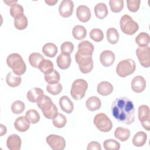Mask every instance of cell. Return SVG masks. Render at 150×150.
<instances>
[{
    "label": "cell",
    "mask_w": 150,
    "mask_h": 150,
    "mask_svg": "<svg viewBox=\"0 0 150 150\" xmlns=\"http://www.w3.org/2000/svg\"><path fill=\"white\" fill-rule=\"evenodd\" d=\"M86 105L89 111H94L100 109L101 105V102L98 97L91 96L86 100Z\"/></svg>",
    "instance_id": "23"
},
{
    "label": "cell",
    "mask_w": 150,
    "mask_h": 150,
    "mask_svg": "<svg viewBox=\"0 0 150 150\" xmlns=\"http://www.w3.org/2000/svg\"><path fill=\"white\" fill-rule=\"evenodd\" d=\"M46 90L48 93L52 95H57L62 91V86L59 83L49 84L46 86Z\"/></svg>",
    "instance_id": "41"
},
{
    "label": "cell",
    "mask_w": 150,
    "mask_h": 150,
    "mask_svg": "<svg viewBox=\"0 0 150 150\" xmlns=\"http://www.w3.org/2000/svg\"><path fill=\"white\" fill-rule=\"evenodd\" d=\"M1 127V134H0V136L2 137L4 135H5L7 131V129L6 128V127L5 125H4L3 124H1L0 125Z\"/></svg>",
    "instance_id": "48"
},
{
    "label": "cell",
    "mask_w": 150,
    "mask_h": 150,
    "mask_svg": "<svg viewBox=\"0 0 150 150\" xmlns=\"http://www.w3.org/2000/svg\"><path fill=\"white\" fill-rule=\"evenodd\" d=\"M103 146L106 150H118L120 148V144L115 139H108L104 141Z\"/></svg>",
    "instance_id": "39"
},
{
    "label": "cell",
    "mask_w": 150,
    "mask_h": 150,
    "mask_svg": "<svg viewBox=\"0 0 150 150\" xmlns=\"http://www.w3.org/2000/svg\"><path fill=\"white\" fill-rule=\"evenodd\" d=\"M138 119L142 122L150 119L149 108L146 105H141L138 107Z\"/></svg>",
    "instance_id": "35"
},
{
    "label": "cell",
    "mask_w": 150,
    "mask_h": 150,
    "mask_svg": "<svg viewBox=\"0 0 150 150\" xmlns=\"http://www.w3.org/2000/svg\"><path fill=\"white\" fill-rule=\"evenodd\" d=\"M18 1H4V2H5V4H7V5H8V6H12V5H13V4H16V2H17Z\"/></svg>",
    "instance_id": "50"
},
{
    "label": "cell",
    "mask_w": 150,
    "mask_h": 150,
    "mask_svg": "<svg viewBox=\"0 0 150 150\" xmlns=\"http://www.w3.org/2000/svg\"><path fill=\"white\" fill-rule=\"evenodd\" d=\"M25 117L30 124H36L40 120L39 114L34 109H30L28 110L25 114Z\"/></svg>",
    "instance_id": "34"
},
{
    "label": "cell",
    "mask_w": 150,
    "mask_h": 150,
    "mask_svg": "<svg viewBox=\"0 0 150 150\" xmlns=\"http://www.w3.org/2000/svg\"><path fill=\"white\" fill-rule=\"evenodd\" d=\"M136 69L135 62L131 59L120 61L116 67L117 74L121 77H125L132 74Z\"/></svg>",
    "instance_id": "6"
},
{
    "label": "cell",
    "mask_w": 150,
    "mask_h": 150,
    "mask_svg": "<svg viewBox=\"0 0 150 150\" xmlns=\"http://www.w3.org/2000/svg\"><path fill=\"white\" fill-rule=\"evenodd\" d=\"M109 4L111 11L114 13L121 12L124 8L123 0H110Z\"/></svg>",
    "instance_id": "40"
},
{
    "label": "cell",
    "mask_w": 150,
    "mask_h": 150,
    "mask_svg": "<svg viewBox=\"0 0 150 150\" xmlns=\"http://www.w3.org/2000/svg\"><path fill=\"white\" fill-rule=\"evenodd\" d=\"M74 4L71 0H63L59 6V12L63 18L70 16L73 11Z\"/></svg>",
    "instance_id": "11"
},
{
    "label": "cell",
    "mask_w": 150,
    "mask_h": 150,
    "mask_svg": "<svg viewBox=\"0 0 150 150\" xmlns=\"http://www.w3.org/2000/svg\"><path fill=\"white\" fill-rule=\"evenodd\" d=\"M108 9L105 4L98 3L94 7V13L96 17L100 19H104L108 15Z\"/></svg>",
    "instance_id": "25"
},
{
    "label": "cell",
    "mask_w": 150,
    "mask_h": 150,
    "mask_svg": "<svg viewBox=\"0 0 150 150\" xmlns=\"http://www.w3.org/2000/svg\"><path fill=\"white\" fill-rule=\"evenodd\" d=\"M60 79V76L59 73L54 69L51 73L45 75V80L48 84H54L59 83Z\"/></svg>",
    "instance_id": "36"
},
{
    "label": "cell",
    "mask_w": 150,
    "mask_h": 150,
    "mask_svg": "<svg viewBox=\"0 0 150 150\" xmlns=\"http://www.w3.org/2000/svg\"><path fill=\"white\" fill-rule=\"evenodd\" d=\"M78 50L77 53L82 55L92 56L94 47L93 45L88 40H83L78 45Z\"/></svg>",
    "instance_id": "14"
},
{
    "label": "cell",
    "mask_w": 150,
    "mask_h": 150,
    "mask_svg": "<svg viewBox=\"0 0 150 150\" xmlns=\"http://www.w3.org/2000/svg\"><path fill=\"white\" fill-rule=\"evenodd\" d=\"M88 88L87 82L82 79L75 80L71 84L70 94L72 98L76 100H81L85 96Z\"/></svg>",
    "instance_id": "4"
},
{
    "label": "cell",
    "mask_w": 150,
    "mask_h": 150,
    "mask_svg": "<svg viewBox=\"0 0 150 150\" xmlns=\"http://www.w3.org/2000/svg\"><path fill=\"white\" fill-rule=\"evenodd\" d=\"M57 66L62 70L68 69L71 64V57L70 54L61 53L57 57Z\"/></svg>",
    "instance_id": "20"
},
{
    "label": "cell",
    "mask_w": 150,
    "mask_h": 150,
    "mask_svg": "<svg viewBox=\"0 0 150 150\" xmlns=\"http://www.w3.org/2000/svg\"><path fill=\"white\" fill-rule=\"evenodd\" d=\"M112 116L119 122L130 125L135 121V108L131 100L126 97L117 98L112 103Z\"/></svg>",
    "instance_id": "1"
},
{
    "label": "cell",
    "mask_w": 150,
    "mask_h": 150,
    "mask_svg": "<svg viewBox=\"0 0 150 150\" xmlns=\"http://www.w3.org/2000/svg\"><path fill=\"white\" fill-rule=\"evenodd\" d=\"M44 95V92L42 89L39 87H34L28 91L26 97L27 99L30 102L37 103Z\"/></svg>",
    "instance_id": "17"
},
{
    "label": "cell",
    "mask_w": 150,
    "mask_h": 150,
    "mask_svg": "<svg viewBox=\"0 0 150 150\" xmlns=\"http://www.w3.org/2000/svg\"><path fill=\"white\" fill-rule=\"evenodd\" d=\"M75 59L79 64V67L81 73L87 74L92 70L93 68V61L92 56L80 54L76 52Z\"/></svg>",
    "instance_id": "8"
},
{
    "label": "cell",
    "mask_w": 150,
    "mask_h": 150,
    "mask_svg": "<svg viewBox=\"0 0 150 150\" xmlns=\"http://www.w3.org/2000/svg\"><path fill=\"white\" fill-rule=\"evenodd\" d=\"M90 38L94 41L99 42L104 38V34L103 31L97 28L93 29L90 32Z\"/></svg>",
    "instance_id": "43"
},
{
    "label": "cell",
    "mask_w": 150,
    "mask_h": 150,
    "mask_svg": "<svg viewBox=\"0 0 150 150\" xmlns=\"http://www.w3.org/2000/svg\"><path fill=\"white\" fill-rule=\"evenodd\" d=\"M14 126L15 129L18 131L21 132H26L30 127V122L26 119L25 116H20L15 120Z\"/></svg>",
    "instance_id": "19"
},
{
    "label": "cell",
    "mask_w": 150,
    "mask_h": 150,
    "mask_svg": "<svg viewBox=\"0 0 150 150\" xmlns=\"http://www.w3.org/2000/svg\"><path fill=\"white\" fill-rule=\"evenodd\" d=\"M10 13L14 19L21 17L23 15V8L20 4H15L11 6Z\"/></svg>",
    "instance_id": "38"
},
{
    "label": "cell",
    "mask_w": 150,
    "mask_h": 150,
    "mask_svg": "<svg viewBox=\"0 0 150 150\" xmlns=\"http://www.w3.org/2000/svg\"><path fill=\"white\" fill-rule=\"evenodd\" d=\"M37 105L42 110L44 116L48 119H52L58 113V110L51 98L44 95L38 102Z\"/></svg>",
    "instance_id": "2"
},
{
    "label": "cell",
    "mask_w": 150,
    "mask_h": 150,
    "mask_svg": "<svg viewBox=\"0 0 150 150\" xmlns=\"http://www.w3.org/2000/svg\"><path fill=\"white\" fill-rule=\"evenodd\" d=\"M57 47L52 43H47L44 45L42 47V52L43 54L49 57H53L57 53Z\"/></svg>",
    "instance_id": "27"
},
{
    "label": "cell",
    "mask_w": 150,
    "mask_h": 150,
    "mask_svg": "<svg viewBox=\"0 0 150 150\" xmlns=\"http://www.w3.org/2000/svg\"><path fill=\"white\" fill-rule=\"evenodd\" d=\"M62 53L70 54H71L74 49V45L73 44L69 41L63 42L60 47Z\"/></svg>",
    "instance_id": "45"
},
{
    "label": "cell",
    "mask_w": 150,
    "mask_h": 150,
    "mask_svg": "<svg viewBox=\"0 0 150 150\" xmlns=\"http://www.w3.org/2000/svg\"><path fill=\"white\" fill-rule=\"evenodd\" d=\"M120 28L122 32L128 35H134L139 29V25L131 16L128 15H123L120 21Z\"/></svg>",
    "instance_id": "5"
},
{
    "label": "cell",
    "mask_w": 150,
    "mask_h": 150,
    "mask_svg": "<svg viewBox=\"0 0 150 150\" xmlns=\"http://www.w3.org/2000/svg\"><path fill=\"white\" fill-rule=\"evenodd\" d=\"M22 81V77L14 73L13 71L9 72L6 77L7 84L11 87H16L20 85Z\"/></svg>",
    "instance_id": "22"
},
{
    "label": "cell",
    "mask_w": 150,
    "mask_h": 150,
    "mask_svg": "<svg viewBox=\"0 0 150 150\" xmlns=\"http://www.w3.org/2000/svg\"><path fill=\"white\" fill-rule=\"evenodd\" d=\"M22 140L16 134L10 135L6 140V146L10 150H19L21 148Z\"/></svg>",
    "instance_id": "16"
},
{
    "label": "cell",
    "mask_w": 150,
    "mask_h": 150,
    "mask_svg": "<svg viewBox=\"0 0 150 150\" xmlns=\"http://www.w3.org/2000/svg\"><path fill=\"white\" fill-rule=\"evenodd\" d=\"M97 91L99 94L106 96L113 91V86L110 82L103 81L97 85Z\"/></svg>",
    "instance_id": "21"
},
{
    "label": "cell",
    "mask_w": 150,
    "mask_h": 150,
    "mask_svg": "<svg viewBox=\"0 0 150 150\" xmlns=\"http://www.w3.org/2000/svg\"><path fill=\"white\" fill-rule=\"evenodd\" d=\"M76 15L78 19L82 22H87L91 18L90 8L86 5H79L76 9Z\"/></svg>",
    "instance_id": "12"
},
{
    "label": "cell",
    "mask_w": 150,
    "mask_h": 150,
    "mask_svg": "<svg viewBox=\"0 0 150 150\" xmlns=\"http://www.w3.org/2000/svg\"><path fill=\"white\" fill-rule=\"evenodd\" d=\"M107 39L111 44H115L119 40V33L114 28H110L107 30Z\"/></svg>",
    "instance_id": "31"
},
{
    "label": "cell",
    "mask_w": 150,
    "mask_h": 150,
    "mask_svg": "<svg viewBox=\"0 0 150 150\" xmlns=\"http://www.w3.org/2000/svg\"><path fill=\"white\" fill-rule=\"evenodd\" d=\"M87 150H101V145L99 142H97V141H92L90 142L88 145H87Z\"/></svg>",
    "instance_id": "46"
},
{
    "label": "cell",
    "mask_w": 150,
    "mask_h": 150,
    "mask_svg": "<svg viewBox=\"0 0 150 150\" xmlns=\"http://www.w3.org/2000/svg\"><path fill=\"white\" fill-rule=\"evenodd\" d=\"M39 69L45 75L51 73L54 70L53 63L52 61L48 59L43 60L39 65Z\"/></svg>",
    "instance_id": "28"
},
{
    "label": "cell",
    "mask_w": 150,
    "mask_h": 150,
    "mask_svg": "<svg viewBox=\"0 0 150 150\" xmlns=\"http://www.w3.org/2000/svg\"><path fill=\"white\" fill-rule=\"evenodd\" d=\"M52 122L55 127L62 128L66 125L67 123V119L64 115L58 112L56 115L52 118Z\"/></svg>",
    "instance_id": "33"
},
{
    "label": "cell",
    "mask_w": 150,
    "mask_h": 150,
    "mask_svg": "<svg viewBox=\"0 0 150 150\" xmlns=\"http://www.w3.org/2000/svg\"><path fill=\"white\" fill-rule=\"evenodd\" d=\"M136 54L142 66L148 68L150 66V48L148 46L138 47L136 50Z\"/></svg>",
    "instance_id": "10"
},
{
    "label": "cell",
    "mask_w": 150,
    "mask_h": 150,
    "mask_svg": "<svg viewBox=\"0 0 150 150\" xmlns=\"http://www.w3.org/2000/svg\"><path fill=\"white\" fill-rule=\"evenodd\" d=\"M141 1L139 0H127V8L129 11L135 12L138 11L139 8Z\"/></svg>",
    "instance_id": "44"
},
{
    "label": "cell",
    "mask_w": 150,
    "mask_h": 150,
    "mask_svg": "<svg viewBox=\"0 0 150 150\" xmlns=\"http://www.w3.org/2000/svg\"><path fill=\"white\" fill-rule=\"evenodd\" d=\"M47 144L53 150H63L66 147V141L62 137L55 134H50L46 138Z\"/></svg>",
    "instance_id": "9"
},
{
    "label": "cell",
    "mask_w": 150,
    "mask_h": 150,
    "mask_svg": "<svg viewBox=\"0 0 150 150\" xmlns=\"http://www.w3.org/2000/svg\"><path fill=\"white\" fill-rule=\"evenodd\" d=\"M142 126L143 127V128L144 129H145L147 131H149L150 130V119L145 120L144 121L141 122Z\"/></svg>",
    "instance_id": "47"
},
{
    "label": "cell",
    "mask_w": 150,
    "mask_h": 150,
    "mask_svg": "<svg viewBox=\"0 0 150 150\" xmlns=\"http://www.w3.org/2000/svg\"><path fill=\"white\" fill-rule=\"evenodd\" d=\"M114 53L109 50H105L102 52L100 56V60L102 65L104 67L111 66L115 61Z\"/></svg>",
    "instance_id": "13"
},
{
    "label": "cell",
    "mask_w": 150,
    "mask_h": 150,
    "mask_svg": "<svg viewBox=\"0 0 150 150\" xmlns=\"http://www.w3.org/2000/svg\"><path fill=\"white\" fill-rule=\"evenodd\" d=\"M146 87V81L141 76H137L134 77L131 81V88L137 93H139L142 92Z\"/></svg>",
    "instance_id": "15"
},
{
    "label": "cell",
    "mask_w": 150,
    "mask_h": 150,
    "mask_svg": "<svg viewBox=\"0 0 150 150\" xmlns=\"http://www.w3.org/2000/svg\"><path fill=\"white\" fill-rule=\"evenodd\" d=\"M28 24V21L26 16L24 15L21 17L15 18L14 20V25L15 27L18 30H23L25 29Z\"/></svg>",
    "instance_id": "37"
},
{
    "label": "cell",
    "mask_w": 150,
    "mask_h": 150,
    "mask_svg": "<svg viewBox=\"0 0 150 150\" xmlns=\"http://www.w3.org/2000/svg\"><path fill=\"white\" fill-rule=\"evenodd\" d=\"M146 139V134L143 131H138L134 135L132 142L134 146L137 147H141L145 144Z\"/></svg>",
    "instance_id": "24"
},
{
    "label": "cell",
    "mask_w": 150,
    "mask_h": 150,
    "mask_svg": "<svg viewBox=\"0 0 150 150\" xmlns=\"http://www.w3.org/2000/svg\"><path fill=\"white\" fill-rule=\"evenodd\" d=\"M73 37L77 40H82L84 39L87 35L86 29L81 25H76L72 30Z\"/></svg>",
    "instance_id": "29"
},
{
    "label": "cell",
    "mask_w": 150,
    "mask_h": 150,
    "mask_svg": "<svg viewBox=\"0 0 150 150\" xmlns=\"http://www.w3.org/2000/svg\"><path fill=\"white\" fill-rule=\"evenodd\" d=\"M45 2L48 5H54L57 2V0H45Z\"/></svg>",
    "instance_id": "49"
},
{
    "label": "cell",
    "mask_w": 150,
    "mask_h": 150,
    "mask_svg": "<svg viewBox=\"0 0 150 150\" xmlns=\"http://www.w3.org/2000/svg\"><path fill=\"white\" fill-rule=\"evenodd\" d=\"M94 124L99 131L103 132H108L112 128V122L104 113H98L96 115Z\"/></svg>",
    "instance_id": "7"
},
{
    "label": "cell",
    "mask_w": 150,
    "mask_h": 150,
    "mask_svg": "<svg viewBox=\"0 0 150 150\" xmlns=\"http://www.w3.org/2000/svg\"><path fill=\"white\" fill-rule=\"evenodd\" d=\"M44 59V57L40 53L36 52L31 53L29 56V63L35 68H38L40 63Z\"/></svg>",
    "instance_id": "32"
},
{
    "label": "cell",
    "mask_w": 150,
    "mask_h": 150,
    "mask_svg": "<svg viewBox=\"0 0 150 150\" xmlns=\"http://www.w3.org/2000/svg\"><path fill=\"white\" fill-rule=\"evenodd\" d=\"M130 136V131L129 129L123 127H117L114 132V137L115 138L121 141H127Z\"/></svg>",
    "instance_id": "26"
},
{
    "label": "cell",
    "mask_w": 150,
    "mask_h": 150,
    "mask_svg": "<svg viewBox=\"0 0 150 150\" xmlns=\"http://www.w3.org/2000/svg\"><path fill=\"white\" fill-rule=\"evenodd\" d=\"M135 40L139 47L147 46L150 42L149 35L147 33L141 32L137 36Z\"/></svg>",
    "instance_id": "30"
},
{
    "label": "cell",
    "mask_w": 150,
    "mask_h": 150,
    "mask_svg": "<svg viewBox=\"0 0 150 150\" xmlns=\"http://www.w3.org/2000/svg\"><path fill=\"white\" fill-rule=\"evenodd\" d=\"M8 66L12 71L18 76L23 74L26 70V66L22 56L18 53H12L6 59Z\"/></svg>",
    "instance_id": "3"
},
{
    "label": "cell",
    "mask_w": 150,
    "mask_h": 150,
    "mask_svg": "<svg viewBox=\"0 0 150 150\" xmlns=\"http://www.w3.org/2000/svg\"><path fill=\"white\" fill-rule=\"evenodd\" d=\"M25 108V105L23 102L20 100H16L14 101L11 105V110L13 113L16 114H21L23 112Z\"/></svg>",
    "instance_id": "42"
},
{
    "label": "cell",
    "mask_w": 150,
    "mask_h": 150,
    "mask_svg": "<svg viewBox=\"0 0 150 150\" xmlns=\"http://www.w3.org/2000/svg\"><path fill=\"white\" fill-rule=\"evenodd\" d=\"M59 105L61 109L67 114H70L74 109V104L72 101L66 96H63L60 98Z\"/></svg>",
    "instance_id": "18"
}]
</instances>
